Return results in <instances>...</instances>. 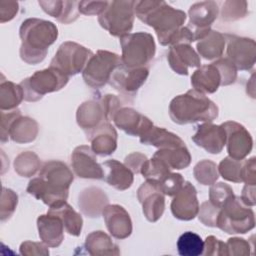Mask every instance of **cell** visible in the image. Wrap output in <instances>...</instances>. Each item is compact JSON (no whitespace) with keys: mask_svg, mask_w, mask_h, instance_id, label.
<instances>
[{"mask_svg":"<svg viewBox=\"0 0 256 256\" xmlns=\"http://www.w3.org/2000/svg\"><path fill=\"white\" fill-rule=\"evenodd\" d=\"M21 38L20 58L27 64L36 65L42 62L58 37V28L51 21L39 18L24 20L19 29Z\"/></svg>","mask_w":256,"mask_h":256,"instance_id":"3957f363","label":"cell"},{"mask_svg":"<svg viewBox=\"0 0 256 256\" xmlns=\"http://www.w3.org/2000/svg\"><path fill=\"white\" fill-rule=\"evenodd\" d=\"M39 237L48 247H58L64 240V225L61 219L47 213L37 218Z\"/></svg>","mask_w":256,"mask_h":256,"instance_id":"603a6c76","label":"cell"},{"mask_svg":"<svg viewBox=\"0 0 256 256\" xmlns=\"http://www.w3.org/2000/svg\"><path fill=\"white\" fill-rule=\"evenodd\" d=\"M134 12L139 20L155 30L163 46H170L171 39L186 20L184 11L173 8L165 1H135Z\"/></svg>","mask_w":256,"mask_h":256,"instance_id":"7a4b0ae2","label":"cell"},{"mask_svg":"<svg viewBox=\"0 0 256 256\" xmlns=\"http://www.w3.org/2000/svg\"><path fill=\"white\" fill-rule=\"evenodd\" d=\"M226 44L225 36L219 31L211 30L197 43L198 55L206 60H214L222 56Z\"/></svg>","mask_w":256,"mask_h":256,"instance_id":"d6a6232c","label":"cell"},{"mask_svg":"<svg viewBox=\"0 0 256 256\" xmlns=\"http://www.w3.org/2000/svg\"><path fill=\"white\" fill-rule=\"evenodd\" d=\"M226 131V146L229 157L243 160L252 150L253 139L248 130L235 121H226L222 124Z\"/></svg>","mask_w":256,"mask_h":256,"instance_id":"5bb4252c","label":"cell"},{"mask_svg":"<svg viewBox=\"0 0 256 256\" xmlns=\"http://www.w3.org/2000/svg\"><path fill=\"white\" fill-rule=\"evenodd\" d=\"M171 169L164 163L161 159L157 157H152L147 159L140 170V173L147 181L158 183L164 176L170 173Z\"/></svg>","mask_w":256,"mask_h":256,"instance_id":"74e56055","label":"cell"},{"mask_svg":"<svg viewBox=\"0 0 256 256\" xmlns=\"http://www.w3.org/2000/svg\"><path fill=\"white\" fill-rule=\"evenodd\" d=\"M135 1H110L105 10L98 15V22L110 35L122 37L133 28Z\"/></svg>","mask_w":256,"mask_h":256,"instance_id":"ba28073f","label":"cell"},{"mask_svg":"<svg viewBox=\"0 0 256 256\" xmlns=\"http://www.w3.org/2000/svg\"><path fill=\"white\" fill-rule=\"evenodd\" d=\"M193 174L195 179L202 185H212L219 177L216 163L207 159H204L195 165Z\"/></svg>","mask_w":256,"mask_h":256,"instance_id":"f35d334b","label":"cell"},{"mask_svg":"<svg viewBox=\"0 0 256 256\" xmlns=\"http://www.w3.org/2000/svg\"><path fill=\"white\" fill-rule=\"evenodd\" d=\"M247 14L246 1H225L221 8V19L226 22L239 20Z\"/></svg>","mask_w":256,"mask_h":256,"instance_id":"60d3db41","label":"cell"},{"mask_svg":"<svg viewBox=\"0 0 256 256\" xmlns=\"http://www.w3.org/2000/svg\"><path fill=\"white\" fill-rule=\"evenodd\" d=\"M24 99L23 89L20 84L2 80L0 84V109L9 111L16 109Z\"/></svg>","mask_w":256,"mask_h":256,"instance_id":"e575fe53","label":"cell"},{"mask_svg":"<svg viewBox=\"0 0 256 256\" xmlns=\"http://www.w3.org/2000/svg\"><path fill=\"white\" fill-rule=\"evenodd\" d=\"M189 23L187 28L191 31L193 40H201L210 31V27L217 19L219 7L215 1H202L193 4L188 11Z\"/></svg>","mask_w":256,"mask_h":256,"instance_id":"8fae6325","label":"cell"},{"mask_svg":"<svg viewBox=\"0 0 256 256\" xmlns=\"http://www.w3.org/2000/svg\"><path fill=\"white\" fill-rule=\"evenodd\" d=\"M20 254L25 256H47L49 255L48 246L45 243L34 242V241H24L20 245Z\"/></svg>","mask_w":256,"mask_h":256,"instance_id":"f907efd6","label":"cell"},{"mask_svg":"<svg viewBox=\"0 0 256 256\" xmlns=\"http://www.w3.org/2000/svg\"><path fill=\"white\" fill-rule=\"evenodd\" d=\"M73 180L74 175L66 163L50 160L41 167L39 177L29 181L26 190L36 199L52 207L67 200Z\"/></svg>","mask_w":256,"mask_h":256,"instance_id":"6da1fadb","label":"cell"},{"mask_svg":"<svg viewBox=\"0 0 256 256\" xmlns=\"http://www.w3.org/2000/svg\"><path fill=\"white\" fill-rule=\"evenodd\" d=\"M114 124L131 136H142L154 124L146 116L131 107H121L113 118Z\"/></svg>","mask_w":256,"mask_h":256,"instance_id":"d6986e66","label":"cell"},{"mask_svg":"<svg viewBox=\"0 0 256 256\" xmlns=\"http://www.w3.org/2000/svg\"><path fill=\"white\" fill-rule=\"evenodd\" d=\"M184 182V178L181 174L170 172L156 184L164 195L174 196L182 188Z\"/></svg>","mask_w":256,"mask_h":256,"instance_id":"ee69618b","label":"cell"},{"mask_svg":"<svg viewBox=\"0 0 256 256\" xmlns=\"http://www.w3.org/2000/svg\"><path fill=\"white\" fill-rule=\"evenodd\" d=\"M220 208L213 205L210 201H205L199 206L198 218L205 225L209 227H216L217 218Z\"/></svg>","mask_w":256,"mask_h":256,"instance_id":"bcb514c9","label":"cell"},{"mask_svg":"<svg viewBox=\"0 0 256 256\" xmlns=\"http://www.w3.org/2000/svg\"><path fill=\"white\" fill-rule=\"evenodd\" d=\"M140 142L144 145H152L159 149L185 145L184 141L178 135L166 130L165 128L154 125L142 136H140Z\"/></svg>","mask_w":256,"mask_h":256,"instance_id":"f546056e","label":"cell"},{"mask_svg":"<svg viewBox=\"0 0 256 256\" xmlns=\"http://www.w3.org/2000/svg\"><path fill=\"white\" fill-rule=\"evenodd\" d=\"M243 160H236L229 156L225 157L217 166L219 175H221L227 181H231L234 183L242 182L241 176Z\"/></svg>","mask_w":256,"mask_h":256,"instance_id":"ab89813d","label":"cell"},{"mask_svg":"<svg viewBox=\"0 0 256 256\" xmlns=\"http://www.w3.org/2000/svg\"><path fill=\"white\" fill-rule=\"evenodd\" d=\"M41 168L38 155L32 151H25L18 154L14 160L15 172L22 177H31Z\"/></svg>","mask_w":256,"mask_h":256,"instance_id":"d590c367","label":"cell"},{"mask_svg":"<svg viewBox=\"0 0 256 256\" xmlns=\"http://www.w3.org/2000/svg\"><path fill=\"white\" fill-rule=\"evenodd\" d=\"M167 60L171 69L179 75H188L189 68H199L201 66L200 56L190 44H177L171 46L167 55Z\"/></svg>","mask_w":256,"mask_h":256,"instance_id":"44dd1931","label":"cell"},{"mask_svg":"<svg viewBox=\"0 0 256 256\" xmlns=\"http://www.w3.org/2000/svg\"><path fill=\"white\" fill-rule=\"evenodd\" d=\"M161 159L170 169L180 170L188 167L191 162V155L186 145L173 147V148H161L153 155Z\"/></svg>","mask_w":256,"mask_h":256,"instance_id":"836d02e7","label":"cell"},{"mask_svg":"<svg viewBox=\"0 0 256 256\" xmlns=\"http://www.w3.org/2000/svg\"><path fill=\"white\" fill-rule=\"evenodd\" d=\"M39 5L43 11L48 15L56 18L63 24H69L74 22L79 16V9L77 1H60V0H48L39 1Z\"/></svg>","mask_w":256,"mask_h":256,"instance_id":"83f0119b","label":"cell"},{"mask_svg":"<svg viewBox=\"0 0 256 256\" xmlns=\"http://www.w3.org/2000/svg\"><path fill=\"white\" fill-rule=\"evenodd\" d=\"M233 195V189L228 184L223 182L213 183L209 190V201L213 205L221 208L224 203Z\"/></svg>","mask_w":256,"mask_h":256,"instance_id":"7bdbcfd3","label":"cell"},{"mask_svg":"<svg viewBox=\"0 0 256 256\" xmlns=\"http://www.w3.org/2000/svg\"><path fill=\"white\" fill-rule=\"evenodd\" d=\"M49 214L59 217L64 225L65 231L72 236H79L83 226L82 216L77 213L66 201L49 208Z\"/></svg>","mask_w":256,"mask_h":256,"instance_id":"4dcf8cb0","label":"cell"},{"mask_svg":"<svg viewBox=\"0 0 256 256\" xmlns=\"http://www.w3.org/2000/svg\"><path fill=\"white\" fill-rule=\"evenodd\" d=\"M191 85L200 93H214L221 85V76L216 66L212 63L200 66L191 76Z\"/></svg>","mask_w":256,"mask_h":256,"instance_id":"4316f807","label":"cell"},{"mask_svg":"<svg viewBox=\"0 0 256 256\" xmlns=\"http://www.w3.org/2000/svg\"><path fill=\"white\" fill-rule=\"evenodd\" d=\"M104 171L103 179L117 190L124 191L133 184V172L116 159H110L101 163Z\"/></svg>","mask_w":256,"mask_h":256,"instance_id":"cb8c5ba5","label":"cell"},{"mask_svg":"<svg viewBox=\"0 0 256 256\" xmlns=\"http://www.w3.org/2000/svg\"><path fill=\"white\" fill-rule=\"evenodd\" d=\"M107 205L108 197L104 191L98 187L86 188L79 194V209L87 217H99Z\"/></svg>","mask_w":256,"mask_h":256,"instance_id":"484cf974","label":"cell"},{"mask_svg":"<svg viewBox=\"0 0 256 256\" xmlns=\"http://www.w3.org/2000/svg\"><path fill=\"white\" fill-rule=\"evenodd\" d=\"M117 132L110 122L104 123L87 139L91 142L92 151L99 156H109L117 149Z\"/></svg>","mask_w":256,"mask_h":256,"instance_id":"d4e9b609","label":"cell"},{"mask_svg":"<svg viewBox=\"0 0 256 256\" xmlns=\"http://www.w3.org/2000/svg\"><path fill=\"white\" fill-rule=\"evenodd\" d=\"M255 186L256 185H247L243 187L241 199L242 201L248 205V206H254L255 205Z\"/></svg>","mask_w":256,"mask_h":256,"instance_id":"6f0895ef","label":"cell"},{"mask_svg":"<svg viewBox=\"0 0 256 256\" xmlns=\"http://www.w3.org/2000/svg\"><path fill=\"white\" fill-rule=\"evenodd\" d=\"M251 246L248 241H246L243 238L239 237H233L229 238L226 242V250L227 255L232 256H245L249 255Z\"/></svg>","mask_w":256,"mask_h":256,"instance_id":"c3c4849f","label":"cell"},{"mask_svg":"<svg viewBox=\"0 0 256 256\" xmlns=\"http://www.w3.org/2000/svg\"><path fill=\"white\" fill-rule=\"evenodd\" d=\"M69 77L59 70L50 67L36 71L31 76L20 82L23 89L24 100L35 102L40 100L45 94L56 92L66 86Z\"/></svg>","mask_w":256,"mask_h":256,"instance_id":"52a82bcc","label":"cell"},{"mask_svg":"<svg viewBox=\"0 0 256 256\" xmlns=\"http://www.w3.org/2000/svg\"><path fill=\"white\" fill-rule=\"evenodd\" d=\"M218 107L205 94L194 89L174 97L169 104V116L179 125L212 122L218 117Z\"/></svg>","mask_w":256,"mask_h":256,"instance_id":"277c9868","label":"cell"},{"mask_svg":"<svg viewBox=\"0 0 256 256\" xmlns=\"http://www.w3.org/2000/svg\"><path fill=\"white\" fill-rule=\"evenodd\" d=\"M193 142L211 154L220 153L226 144V131L221 125L205 122L197 126Z\"/></svg>","mask_w":256,"mask_h":256,"instance_id":"ac0fdd59","label":"cell"},{"mask_svg":"<svg viewBox=\"0 0 256 256\" xmlns=\"http://www.w3.org/2000/svg\"><path fill=\"white\" fill-rule=\"evenodd\" d=\"M71 167L79 178L103 179L104 171L96 154L87 145L77 146L71 154Z\"/></svg>","mask_w":256,"mask_h":256,"instance_id":"2e32d148","label":"cell"},{"mask_svg":"<svg viewBox=\"0 0 256 256\" xmlns=\"http://www.w3.org/2000/svg\"><path fill=\"white\" fill-rule=\"evenodd\" d=\"M18 12V3L15 1H0V22L10 21Z\"/></svg>","mask_w":256,"mask_h":256,"instance_id":"9f6ffc18","label":"cell"},{"mask_svg":"<svg viewBox=\"0 0 256 256\" xmlns=\"http://www.w3.org/2000/svg\"><path fill=\"white\" fill-rule=\"evenodd\" d=\"M99 102L102 105L106 120L108 122L113 121V118H114V115L116 114V112L121 107H123L121 100L116 95H112V94L103 95V97L99 98Z\"/></svg>","mask_w":256,"mask_h":256,"instance_id":"7dc6e473","label":"cell"},{"mask_svg":"<svg viewBox=\"0 0 256 256\" xmlns=\"http://www.w3.org/2000/svg\"><path fill=\"white\" fill-rule=\"evenodd\" d=\"M76 121L87 137L104 123L108 122L99 100L83 102L77 109Z\"/></svg>","mask_w":256,"mask_h":256,"instance_id":"7402d4cb","label":"cell"},{"mask_svg":"<svg viewBox=\"0 0 256 256\" xmlns=\"http://www.w3.org/2000/svg\"><path fill=\"white\" fill-rule=\"evenodd\" d=\"M217 67L221 76V85L233 84L237 79V69L228 58H220L212 63Z\"/></svg>","mask_w":256,"mask_h":256,"instance_id":"f6af8a7d","label":"cell"},{"mask_svg":"<svg viewBox=\"0 0 256 256\" xmlns=\"http://www.w3.org/2000/svg\"><path fill=\"white\" fill-rule=\"evenodd\" d=\"M216 227L228 234H245L255 227L254 212L240 196L233 195L220 208Z\"/></svg>","mask_w":256,"mask_h":256,"instance_id":"5b68a950","label":"cell"},{"mask_svg":"<svg viewBox=\"0 0 256 256\" xmlns=\"http://www.w3.org/2000/svg\"><path fill=\"white\" fill-rule=\"evenodd\" d=\"M121 62L128 68H140L149 64L155 56L153 36L147 32L129 33L120 37Z\"/></svg>","mask_w":256,"mask_h":256,"instance_id":"8992f818","label":"cell"},{"mask_svg":"<svg viewBox=\"0 0 256 256\" xmlns=\"http://www.w3.org/2000/svg\"><path fill=\"white\" fill-rule=\"evenodd\" d=\"M199 211L196 188L189 182H184L182 188L174 195L171 202V212L179 220L194 219Z\"/></svg>","mask_w":256,"mask_h":256,"instance_id":"e0dca14e","label":"cell"},{"mask_svg":"<svg viewBox=\"0 0 256 256\" xmlns=\"http://www.w3.org/2000/svg\"><path fill=\"white\" fill-rule=\"evenodd\" d=\"M85 248L90 255H114L120 254L117 244H115L109 235L103 231H93L86 236Z\"/></svg>","mask_w":256,"mask_h":256,"instance_id":"1f68e13d","label":"cell"},{"mask_svg":"<svg viewBox=\"0 0 256 256\" xmlns=\"http://www.w3.org/2000/svg\"><path fill=\"white\" fill-rule=\"evenodd\" d=\"M256 162L255 157H251L250 159L243 160L242 167V182L247 185H256Z\"/></svg>","mask_w":256,"mask_h":256,"instance_id":"db71d44e","label":"cell"},{"mask_svg":"<svg viewBox=\"0 0 256 256\" xmlns=\"http://www.w3.org/2000/svg\"><path fill=\"white\" fill-rule=\"evenodd\" d=\"M149 75L147 67L128 68L123 64L117 66L109 79V84L126 96H133L146 82Z\"/></svg>","mask_w":256,"mask_h":256,"instance_id":"7c38bea8","label":"cell"},{"mask_svg":"<svg viewBox=\"0 0 256 256\" xmlns=\"http://www.w3.org/2000/svg\"><path fill=\"white\" fill-rule=\"evenodd\" d=\"M147 160V157L140 152H133L125 157L124 164L133 172V174H139L143 163Z\"/></svg>","mask_w":256,"mask_h":256,"instance_id":"11a10c76","label":"cell"},{"mask_svg":"<svg viewBox=\"0 0 256 256\" xmlns=\"http://www.w3.org/2000/svg\"><path fill=\"white\" fill-rule=\"evenodd\" d=\"M18 203L17 194L6 187L2 188L1 200H0V219L1 221H5L9 219L14 213Z\"/></svg>","mask_w":256,"mask_h":256,"instance_id":"b9f144b4","label":"cell"},{"mask_svg":"<svg viewBox=\"0 0 256 256\" xmlns=\"http://www.w3.org/2000/svg\"><path fill=\"white\" fill-rule=\"evenodd\" d=\"M177 250L181 256H199L203 254L204 241L198 234L187 231L178 238Z\"/></svg>","mask_w":256,"mask_h":256,"instance_id":"8d00e7d4","label":"cell"},{"mask_svg":"<svg viewBox=\"0 0 256 256\" xmlns=\"http://www.w3.org/2000/svg\"><path fill=\"white\" fill-rule=\"evenodd\" d=\"M204 255H213V256H222L227 255L226 243L216 238L215 236H207L204 241Z\"/></svg>","mask_w":256,"mask_h":256,"instance_id":"681fc988","label":"cell"},{"mask_svg":"<svg viewBox=\"0 0 256 256\" xmlns=\"http://www.w3.org/2000/svg\"><path fill=\"white\" fill-rule=\"evenodd\" d=\"M137 198L148 221L156 222L161 218L165 209V197L155 182L146 180L138 188Z\"/></svg>","mask_w":256,"mask_h":256,"instance_id":"9a60e30c","label":"cell"},{"mask_svg":"<svg viewBox=\"0 0 256 256\" xmlns=\"http://www.w3.org/2000/svg\"><path fill=\"white\" fill-rule=\"evenodd\" d=\"M227 44V58L233 63L237 70H251L256 59V43L251 38L234 35H224Z\"/></svg>","mask_w":256,"mask_h":256,"instance_id":"4fadbf2b","label":"cell"},{"mask_svg":"<svg viewBox=\"0 0 256 256\" xmlns=\"http://www.w3.org/2000/svg\"><path fill=\"white\" fill-rule=\"evenodd\" d=\"M109 233L116 239H125L132 233V221L129 213L118 204L107 205L102 212Z\"/></svg>","mask_w":256,"mask_h":256,"instance_id":"ffe728a7","label":"cell"},{"mask_svg":"<svg viewBox=\"0 0 256 256\" xmlns=\"http://www.w3.org/2000/svg\"><path fill=\"white\" fill-rule=\"evenodd\" d=\"M122 64L121 57L110 51L98 50L82 72L84 82L91 88H101L109 82L113 70Z\"/></svg>","mask_w":256,"mask_h":256,"instance_id":"30bf717a","label":"cell"},{"mask_svg":"<svg viewBox=\"0 0 256 256\" xmlns=\"http://www.w3.org/2000/svg\"><path fill=\"white\" fill-rule=\"evenodd\" d=\"M93 54L90 49L78 43L66 41L59 46L50 62V67L59 70L68 77L73 76L83 72Z\"/></svg>","mask_w":256,"mask_h":256,"instance_id":"9c48e42d","label":"cell"},{"mask_svg":"<svg viewBox=\"0 0 256 256\" xmlns=\"http://www.w3.org/2000/svg\"><path fill=\"white\" fill-rule=\"evenodd\" d=\"M108 6V1H80L79 12L84 15H100Z\"/></svg>","mask_w":256,"mask_h":256,"instance_id":"816d5d0a","label":"cell"},{"mask_svg":"<svg viewBox=\"0 0 256 256\" xmlns=\"http://www.w3.org/2000/svg\"><path fill=\"white\" fill-rule=\"evenodd\" d=\"M38 123L28 116H18L8 128V138L12 141L25 144L34 141L38 135Z\"/></svg>","mask_w":256,"mask_h":256,"instance_id":"f1b7e54d","label":"cell"},{"mask_svg":"<svg viewBox=\"0 0 256 256\" xmlns=\"http://www.w3.org/2000/svg\"><path fill=\"white\" fill-rule=\"evenodd\" d=\"M21 115V111L19 109L9 110L7 112L1 111V131H0V138L1 142L4 143L9 140L8 138V128L12 121L16 119L18 116Z\"/></svg>","mask_w":256,"mask_h":256,"instance_id":"f5cc1de1","label":"cell"}]
</instances>
